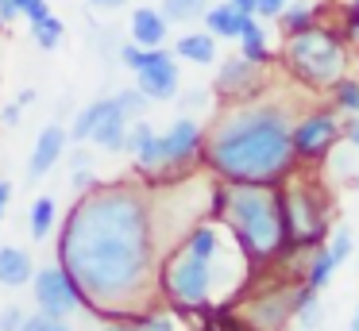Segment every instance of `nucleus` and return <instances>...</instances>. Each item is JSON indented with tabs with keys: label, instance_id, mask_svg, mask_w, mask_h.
<instances>
[{
	"label": "nucleus",
	"instance_id": "f257e3e1",
	"mask_svg": "<svg viewBox=\"0 0 359 331\" xmlns=\"http://www.w3.org/2000/svg\"><path fill=\"white\" fill-rule=\"evenodd\" d=\"M158 258L151 192L135 181L89 185L62 216L58 262L101 320H132L155 308Z\"/></svg>",
	"mask_w": 359,
	"mask_h": 331
},
{
	"label": "nucleus",
	"instance_id": "f03ea898",
	"mask_svg": "<svg viewBox=\"0 0 359 331\" xmlns=\"http://www.w3.org/2000/svg\"><path fill=\"white\" fill-rule=\"evenodd\" d=\"M294 120L274 100H228L205 131L201 162L220 181H271L278 185L297 169Z\"/></svg>",
	"mask_w": 359,
	"mask_h": 331
},
{
	"label": "nucleus",
	"instance_id": "7ed1b4c3",
	"mask_svg": "<svg viewBox=\"0 0 359 331\" xmlns=\"http://www.w3.org/2000/svg\"><path fill=\"white\" fill-rule=\"evenodd\" d=\"M232 231L248 269H263L286 251L282 192L271 181H228V208L220 216Z\"/></svg>",
	"mask_w": 359,
	"mask_h": 331
},
{
	"label": "nucleus",
	"instance_id": "20e7f679",
	"mask_svg": "<svg viewBox=\"0 0 359 331\" xmlns=\"http://www.w3.org/2000/svg\"><path fill=\"white\" fill-rule=\"evenodd\" d=\"M282 62H286L290 77L302 81L305 89H332L348 73V38H344V31L328 27L325 20L309 23V27L286 35Z\"/></svg>",
	"mask_w": 359,
	"mask_h": 331
},
{
	"label": "nucleus",
	"instance_id": "39448f33",
	"mask_svg": "<svg viewBox=\"0 0 359 331\" xmlns=\"http://www.w3.org/2000/svg\"><path fill=\"white\" fill-rule=\"evenodd\" d=\"M158 297L174 308V312H201L212 304L217 293V262L201 258L197 251H189L186 243H174L170 251L158 258Z\"/></svg>",
	"mask_w": 359,
	"mask_h": 331
},
{
	"label": "nucleus",
	"instance_id": "423d86ee",
	"mask_svg": "<svg viewBox=\"0 0 359 331\" xmlns=\"http://www.w3.org/2000/svg\"><path fill=\"white\" fill-rule=\"evenodd\" d=\"M282 192V220H286V251H309L328 235V204L325 192L305 174H290L278 181Z\"/></svg>",
	"mask_w": 359,
	"mask_h": 331
},
{
	"label": "nucleus",
	"instance_id": "0eeeda50",
	"mask_svg": "<svg viewBox=\"0 0 359 331\" xmlns=\"http://www.w3.org/2000/svg\"><path fill=\"white\" fill-rule=\"evenodd\" d=\"M128 115L116 108V100H93V104H86L78 112V120H74L70 127V139L74 143H93L101 146V150L109 154H120L128 143Z\"/></svg>",
	"mask_w": 359,
	"mask_h": 331
},
{
	"label": "nucleus",
	"instance_id": "6e6552de",
	"mask_svg": "<svg viewBox=\"0 0 359 331\" xmlns=\"http://www.w3.org/2000/svg\"><path fill=\"white\" fill-rule=\"evenodd\" d=\"M294 158L297 162H325L332 146H340L344 139V120L332 104L328 108H317V112H305L294 120Z\"/></svg>",
	"mask_w": 359,
	"mask_h": 331
},
{
	"label": "nucleus",
	"instance_id": "1a4fd4ad",
	"mask_svg": "<svg viewBox=\"0 0 359 331\" xmlns=\"http://www.w3.org/2000/svg\"><path fill=\"white\" fill-rule=\"evenodd\" d=\"M297 285H302V281H297ZM297 285L274 281V285H266V289H255L251 297H243L240 323L248 331H282L290 323V316H294Z\"/></svg>",
	"mask_w": 359,
	"mask_h": 331
},
{
	"label": "nucleus",
	"instance_id": "9d476101",
	"mask_svg": "<svg viewBox=\"0 0 359 331\" xmlns=\"http://www.w3.org/2000/svg\"><path fill=\"white\" fill-rule=\"evenodd\" d=\"M32 293H35V304H39V312L58 316V320H70L78 308H86V300H81L78 285H74V277L66 274L62 262H50V266L35 269Z\"/></svg>",
	"mask_w": 359,
	"mask_h": 331
},
{
	"label": "nucleus",
	"instance_id": "9b49d317",
	"mask_svg": "<svg viewBox=\"0 0 359 331\" xmlns=\"http://www.w3.org/2000/svg\"><path fill=\"white\" fill-rule=\"evenodd\" d=\"M135 89L155 104V100H174L182 89L178 58L170 46H147L143 50V66L135 69Z\"/></svg>",
	"mask_w": 359,
	"mask_h": 331
},
{
	"label": "nucleus",
	"instance_id": "f8f14e48",
	"mask_svg": "<svg viewBox=\"0 0 359 331\" xmlns=\"http://www.w3.org/2000/svg\"><path fill=\"white\" fill-rule=\"evenodd\" d=\"M263 85H266L263 66H255V62H248L243 54H236V58L220 62V73H217V81H212V97H217L220 104H228V100H248V97H259Z\"/></svg>",
	"mask_w": 359,
	"mask_h": 331
},
{
	"label": "nucleus",
	"instance_id": "ddd939ff",
	"mask_svg": "<svg viewBox=\"0 0 359 331\" xmlns=\"http://www.w3.org/2000/svg\"><path fill=\"white\" fill-rule=\"evenodd\" d=\"M163 158H166V174H178L182 166L201 158V146H205V131L194 115H178L170 127L163 131Z\"/></svg>",
	"mask_w": 359,
	"mask_h": 331
},
{
	"label": "nucleus",
	"instance_id": "4468645a",
	"mask_svg": "<svg viewBox=\"0 0 359 331\" xmlns=\"http://www.w3.org/2000/svg\"><path fill=\"white\" fill-rule=\"evenodd\" d=\"M66 146H70V131L62 127V123H47V127L39 131V139H35L32 146V162H27V181H43V177L50 174V169L62 162Z\"/></svg>",
	"mask_w": 359,
	"mask_h": 331
},
{
	"label": "nucleus",
	"instance_id": "2eb2a0df",
	"mask_svg": "<svg viewBox=\"0 0 359 331\" xmlns=\"http://www.w3.org/2000/svg\"><path fill=\"white\" fill-rule=\"evenodd\" d=\"M166 31H170V20L163 15V8H135L132 12V43L140 46H166Z\"/></svg>",
	"mask_w": 359,
	"mask_h": 331
},
{
	"label": "nucleus",
	"instance_id": "dca6fc26",
	"mask_svg": "<svg viewBox=\"0 0 359 331\" xmlns=\"http://www.w3.org/2000/svg\"><path fill=\"white\" fill-rule=\"evenodd\" d=\"M35 277V262L24 246H0V285L4 289H24Z\"/></svg>",
	"mask_w": 359,
	"mask_h": 331
},
{
	"label": "nucleus",
	"instance_id": "f3484780",
	"mask_svg": "<svg viewBox=\"0 0 359 331\" xmlns=\"http://www.w3.org/2000/svg\"><path fill=\"white\" fill-rule=\"evenodd\" d=\"M170 50H174V58H182V62H194V66H212V62H217V54H220V43H217V35H209V31H186V35H182Z\"/></svg>",
	"mask_w": 359,
	"mask_h": 331
},
{
	"label": "nucleus",
	"instance_id": "a211bd4d",
	"mask_svg": "<svg viewBox=\"0 0 359 331\" xmlns=\"http://www.w3.org/2000/svg\"><path fill=\"white\" fill-rule=\"evenodd\" d=\"M248 15H251V12H240L232 0H220V4H209V8H205L201 20H205V31H209V35H217V38H236Z\"/></svg>",
	"mask_w": 359,
	"mask_h": 331
},
{
	"label": "nucleus",
	"instance_id": "6ab92c4d",
	"mask_svg": "<svg viewBox=\"0 0 359 331\" xmlns=\"http://www.w3.org/2000/svg\"><path fill=\"white\" fill-rule=\"evenodd\" d=\"M236 43H240V54H243V58L255 62V66H266V62L274 58L271 46H266V31H263V23H259L255 15H248V20H243Z\"/></svg>",
	"mask_w": 359,
	"mask_h": 331
},
{
	"label": "nucleus",
	"instance_id": "aec40b11",
	"mask_svg": "<svg viewBox=\"0 0 359 331\" xmlns=\"http://www.w3.org/2000/svg\"><path fill=\"white\" fill-rule=\"evenodd\" d=\"M336 258L328 254V246H309V258H305V266H302V281L309 285V289H325L328 281H332V274H336Z\"/></svg>",
	"mask_w": 359,
	"mask_h": 331
},
{
	"label": "nucleus",
	"instance_id": "412c9836",
	"mask_svg": "<svg viewBox=\"0 0 359 331\" xmlns=\"http://www.w3.org/2000/svg\"><path fill=\"white\" fill-rule=\"evenodd\" d=\"M58 227V200L55 197H35L27 208V231H32L35 243L50 239V231Z\"/></svg>",
	"mask_w": 359,
	"mask_h": 331
},
{
	"label": "nucleus",
	"instance_id": "4be33fe9",
	"mask_svg": "<svg viewBox=\"0 0 359 331\" xmlns=\"http://www.w3.org/2000/svg\"><path fill=\"white\" fill-rule=\"evenodd\" d=\"M274 23H282V31H286V35H290V31L309 27V23H320V4H317V0H290Z\"/></svg>",
	"mask_w": 359,
	"mask_h": 331
},
{
	"label": "nucleus",
	"instance_id": "5701e85b",
	"mask_svg": "<svg viewBox=\"0 0 359 331\" xmlns=\"http://www.w3.org/2000/svg\"><path fill=\"white\" fill-rule=\"evenodd\" d=\"M328 97H332V108L340 115H359V77H348L344 73L340 81L328 89Z\"/></svg>",
	"mask_w": 359,
	"mask_h": 331
},
{
	"label": "nucleus",
	"instance_id": "b1692460",
	"mask_svg": "<svg viewBox=\"0 0 359 331\" xmlns=\"http://www.w3.org/2000/svg\"><path fill=\"white\" fill-rule=\"evenodd\" d=\"M325 246H328V254L336 258V266H344V262L351 258V251H355V235H351L348 223H340V227H328Z\"/></svg>",
	"mask_w": 359,
	"mask_h": 331
},
{
	"label": "nucleus",
	"instance_id": "393cba45",
	"mask_svg": "<svg viewBox=\"0 0 359 331\" xmlns=\"http://www.w3.org/2000/svg\"><path fill=\"white\" fill-rule=\"evenodd\" d=\"M62 35H66V27H62V20H58V15H47V20L32 23V38H35V46H39V50H55V46L62 43Z\"/></svg>",
	"mask_w": 359,
	"mask_h": 331
},
{
	"label": "nucleus",
	"instance_id": "a878e982",
	"mask_svg": "<svg viewBox=\"0 0 359 331\" xmlns=\"http://www.w3.org/2000/svg\"><path fill=\"white\" fill-rule=\"evenodd\" d=\"M209 8V0H163V15L170 23H189L201 20V12Z\"/></svg>",
	"mask_w": 359,
	"mask_h": 331
},
{
	"label": "nucleus",
	"instance_id": "bb28decb",
	"mask_svg": "<svg viewBox=\"0 0 359 331\" xmlns=\"http://www.w3.org/2000/svg\"><path fill=\"white\" fill-rule=\"evenodd\" d=\"M112 100H116V108L128 115V120H143V115H147V108H151V100L143 97V92L135 89V85H132V89H120Z\"/></svg>",
	"mask_w": 359,
	"mask_h": 331
},
{
	"label": "nucleus",
	"instance_id": "cd10ccee",
	"mask_svg": "<svg viewBox=\"0 0 359 331\" xmlns=\"http://www.w3.org/2000/svg\"><path fill=\"white\" fill-rule=\"evenodd\" d=\"M132 320H135V328H140V331H178L174 316L170 312H158V308H147V312L132 316Z\"/></svg>",
	"mask_w": 359,
	"mask_h": 331
},
{
	"label": "nucleus",
	"instance_id": "c85d7f7f",
	"mask_svg": "<svg viewBox=\"0 0 359 331\" xmlns=\"http://www.w3.org/2000/svg\"><path fill=\"white\" fill-rule=\"evenodd\" d=\"M20 331H74L66 320H58V316H47V312H35V316H24V323H20Z\"/></svg>",
	"mask_w": 359,
	"mask_h": 331
},
{
	"label": "nucleus",
	"instance_id": "c756f323",
	"mask_svg": "<svg viewBox=\"0 0 359 331\" xmlns=\"http://www.w3.org/2000/svg\"><path fill=\"white\" fill-rule=\"evenodd\" d=\"M217 104V97H212V89H186L182 92V108H194V112H201V108Z\"/></svg>",
	"mask_w": 359,
	"mask_h": 331
},
{
	"label": "nucleus",
	"instance_id": "7c9ffc66",
	"mask_svg": "<svg viewBox=\"0 0 359 331\" xmlns=\"http://www.w3.org/2000/svg\"><path fill=\"white\" fill-rule=\"evenodd\" d=\"M24 308L8 304V308H0V331H20V323H24Z\"/></svg>",
	"mask_w": 359,
	"mask_h": 331
},
{
	"label": "nucleus",
	"instance_id": "2f4dec72",
	"mask_svg": "<svg viewBox=\"0 0 359 331\" xmlns=\"http://www.w3.org/2000/svg\"><path fill=\"white\" fill-rule=\"evenodd\" d=\"M290 0H255V20H278Z\"/></svg>",
	"mask_w": 359,
	"mask_h": 331
},
{
	"label": "nucleus",
	"instance_id": "473e14b6",
	"mask_svg": "<svg viewBox=\"0 0 359 331\" xmlns=\"http://www.w3.org/2000/svg\"><path fill=\"white\" fill-rule=\"evenodd\" d=\"M20 15H24L27 23H39V20H47V15H50V4H47V0H32Z\"/></svg>",
	"mask_w": 359,
	"mask_h": 331
},
{
	"label": "nucleus",
	"instance_id": "72a5a7b5",
	"mask_svg": "<svg viewBox=\"0 0 359 331\" xmlns=\"http://www.w3.org/2000/svg\"><path fill=\"white\" fill-rule=\"evenodd\" d=\"M344 120V143L359 150V115H340Z\"/></svg>",
	"mask_w": 359,
	"mask_h": 331
},
{
	"label": "nucleus",
	"instance_id": "f704fd0d",
	"mask_svg": "<svg viewBox=\"0 0 359 331\" xmlns=\"http://www.w3.org/2000/svg\"><path fill=\"white\" fill-rule=\"evenodd\" d=\"M20 115H24V108H20V104H4V108H0V123H4V127H16Z\"/></svg>",
	"mask_w": 359,
	"mask_h": 331
},
{
	"label": "nucleus",
	"instance_id": "c9c22d12",
	"mask_svg": "<svg viewBox=\"0 0 359 331\" xmlns=\"http://www.w3.org/2000/svg\"><path fill=\"white\" fill-rule=\"evenodd\" d=\"M16 15H20V4H16V0H0V27H8Z\"/></svg>",
	"mask_w": 359,
	"mask_h": 331
},
{
	"label": "nucleus",
	"instance_id": "e433bc0d",
	"mask_svg": "<svg viewBox=\"0 0 359 331\" xmlns=\"http://www.w3.org/2000/svg\"><path fill=\"white\" fill-rule=\"evenodd\" d=\"M8 204H12V181H8V177H0V220H4Z\"/></svg>",
	"mask_w": 359,
	"mask_h": 331
},
{
	"label": "nucleus",
	"instance_id": "4c0bfd02",
	"mask_svg": "<svg viewBox=\"0 0 359 331\" xmlns=\"http://www.w3.org/2000/svg\"><path fill=\"white\" fill-rule=\"evenodd\" d=\"M104 331H140V328H135V320H109Z\"/></svg>",
	"mask_w": 359,
	"mask_h": 331
},
{
	"label": "nucleus",
	"instance_id": "58836bf2",
	"mask_svg": "<svg viewBox=\"0 0 359 331\" xmlns=\"http://www.w3.org/2000/svg\"><path fill=\"white\" fill-rule=\"evenodd\" d=\"M16 104H20V108H32V104H35V89H24V92L16 97Z\"/></svg>",
	"mask_w": 359,
	"mask_h": 331
},
{
	"label": "nucleus",
	"instance_id": "ea45409f",
	"mask_svg": "<svg viewBox=\"0 0 359 331\" xmlns=\"http://www.w3.org/2000/svg\"><path fill=\"white\" fill-rule=\"evenodd\" d=\"M232 4L240 8V12H251V15H255V0H232Z\"/></svg>",
	"mask_w": 359,
	"mask_h": 331
},
{
	"label": "nucleus",
	"instance_id": "a19ab883",
	"mask_svg": "<svg viewBox=\"0 0 359 331\" xmlns=\"http://www.w3.org/2000/svg\"><path fill=\"white\" fill-rule=\"evenodd\" d=\"M89 4H97V8H120L124 0H89Z\"/></svg>",
	"mask_w": 359,
	"mask_h": 331
},
{
	"label": "nucleus",
	"instance_id": "79ce46f5",
	"mask_svg": "<svg viewBox=\"0 0 359 331\" xmlns=\"http://www.w3.org/2000/svg\"><path fill=\"white\" fill-rule=\"evenodd\" d=\"M351 331H359V304H355V316H351Z\"/></svg>",
	"mask_w": 359,
	"mask_h": 331
},
{
	"label": "nucleus",
	"instance_id": "37998d69",
	"mask_svg": "<svg viewBox=\"0 0 359 331\" xmlns=\"http://www.w3.org/2000/svg\"><path fill=\"white\" fill-rule=\"evenodd\" d=\"M348 8H355V12H359V0H351V4H348Z\"/></svg>",
	"mask_w": 359,
	"mask_h": 331
},
{
	"label": "nucleus",
	"instance_id": "c03bdc74",
	"mask_svg": "<svg viewBox=\"0 0 359 331\" xmlns=\"http://www.w3.org/2000/svg\"><path fill=\"white\" fill-rule=\"evenodd\" d=\"M355 77H359V62H355Z\"/></svg>",
	"mask_w": 359,
	"mask_h": 331
}]
</instances>
